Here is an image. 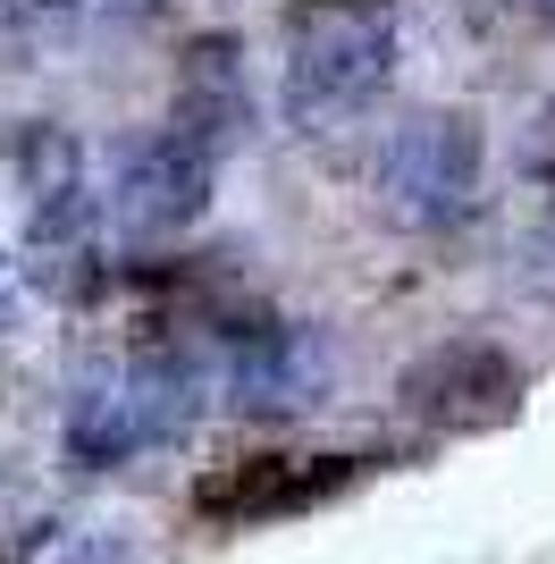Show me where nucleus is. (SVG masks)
Instances as JSON below:
<instances>
[{"instance_id": "nucleus-1", "label": "nucleus", "mask_w": 555, "mask_h": 564, "mask_svg": "<svg viewBox=\"0 0 555 564\" xmlns=\"http://www.w3.org/2000/svg\"><path fill=\"white\" fill-rule=\"evenodd\" d=\"M480 203V127L471 110H413L379 152V219L404 236H446Z\"/></svg>"}, {"instance_id": "nucleus-2", "label": "nucleus", "mask_w": 555, "mask_h": 564, "mask_svg": "<svg viewBox=\"0 0 555 564\" xmlns=\"http://www.w3.org/2000/svg\"><path fill=\"white\" fill-rule=\"evenodd\" d=\"M395 76V34L388 18H303L295 9V43H286V118L303 135L346 127L353 110L388 94Z\"/></svg>"}, {"instance_id": "nucleus-3", "label": "nucleus", "mask_w": 555, "mask_h": 564, "mask_svg": "<svg viewBox=\"0 0 555 564\" xmlns=\"http://www.w3.org/2000/svg\"><path fill=\"white\" fill-rule=\"evenodd\" d=\"M194 422V371L177 354H143V362H118V371H92L76 388L68 413V455L92 471L127 464L135 447H161Z\"/></svg>"}, {"instance_id": "nucleus-4", "label": "nucleus", "mask_w": 555, "mask_h": 564, "mask_svg": "<svg viewBox=\"0 0 555 564\" xmlns=\"http://www.w3.org/2000/svg\"><path fill=\"white\" fill-rule=\"evenodd\" d=\"M395 404H404L421 430H446V438L505 430L513 413H522V362H513L505 346H488V337H446V346L404 362Z\"/></svg>"}, {"instance_id": "nucleus-5", "label": "nucleus", "mask_w": 555, "mask_h": 564, "mask_svg": "<svg viewBox=\"0 0 555 564\" xmlns=\"http://www.w3.org/2000/svg\"><path fill=\"white\" fill-rule=\"evenodd\" d=\"M210 177H219V161H210L203 143H185L177 127H152V135H127L118 143V177H110V212L127 236H177L194 228V219L210 212Z\"/></svg>"}, {"instance_id": "nucleus-6", "label": "nucleus", "mask_w": 555, "mask_h": 564, "mask_svg": "<svg viewBox=\"0 0 555 564\" xmlns=\"http://www.w3.org/2000/svg\"><path fill=\"white\" fill-rule=\"evenodd\" d=\"M228 388L244 413H303L328 397V337L295 329V321H261L253 337H236Z\"/></svg>"}, {"instance_id": "nucleus-7", "label": "nucleus", "mask_w": 555, "mask_h": 564, "mask_svg": "<svg viewBox=\"0 0 555 564\" xmlns=\"http://www.w3.org/2000/svg\"><path fill=\"white\" fill-rule=\"evenodd\" d=\"M168 127H177L185 143H203L210 161L244 135V43H236V34H194V43H185Z\"/></svg>"}, {"instance_id": "nucleus-8", "label": "nucleus", "mask_w": 555, "mask_h": 564, "mask_svg": "<svg viewBox=\"0 0 555 564\" xmlns=\"http://www.w3.org/2000/svg\"><path fill=\"white\" fill-rule=\"evenodd\" d=\"M328 471H303L286 455H253L244 471H219L203 480V506L210 514H278V506H303V497H320Z\"/></svg>"}, {"instance_id": "nucleus-9", "label": "nucleus", "mask_w": 555, "mask_h": 564, "mask_svg": "<svg viewBox=\"0 0 555 564\" xmlns=\"http://www.w3.org/2000/svg\"><path fill=\"white\" fill-rule=\"evenodd\" d=\"M0 169L18 177V194H25V203H43V194L85 186L76 135H68V127H51V118H25V127H9V135H0Z\"/></svg>"}, {"instance_id": "nucleus-10", "label": "nucleus", "mask_w": 555, "mask_h": 564, "mask_svg": "<svg viewBox=\"0 0 555 564\" xmlns=\"http://www.w3.org/2000/svg\"><path fill=\"white\" fill-rule=\"evenodd\" d=\"M34 279H43L59 304H92V295L110 286V270H101L92 245H68V253H43V261H34Z\"/></svg>"}, {"instance_id": "nucleus-11", "label": "nucleus", "mask_w": 555, "mask_h": 564, "mask_svg": "<svg viewBox=\"0 0 555 564\" xmlns=\"http://www.w3.org/2000/svg\"><path fill=\"white\" fill-rule=\"evenodd\" d=\"M513 279H522V295H538V304H555V212L538 219L522 245H513Z\"/></svg>"}, {"instance_id": "nucleus-12", "label": "nucleus", "mask_w": 555, "mask_h": 564, "mask_svg": "<svg viewBox=\"0 0 555 564\" xmlns=\"http://www.w3.org/2000/svg\"><path fill=\"white\" fill-rule=\"evenodd\" d=\"M522 177H531V186H555V101L522 127Z\"/></svg>"}, {"instance_id": "nucleus-13", "label": "nucleus", "mask_w": 555, "mask_h": 564, "mask_svg": "<svg viewBox=\"0 0 555 564\" xmlns=\"http://www.w3.org/2000/svg\"><path fill=\"white\" fill-rule=\"evenodd\" d=\"M76 0H0V34H34V25H59Z\"/></svg>"}, {"instance_id": "nucleus-14", "label": "nucleus", "mask_w": 555, "mask_h": 564, "mask_svg": "<svg viewBox=\"0 0 555 564\" xmlns=\"http://www.w3.org/2000/svg\"><path fill=\"white\" fill-rule=\"evenodd\" d=\"M395 0H303V18H388Z\"/></svg>"}, {"instance_id": "nucleus-15", "label": "nucleus", "mask_w": 555, "mask_h": 564, "mask_svg": "<svg viewBox=\"0 0 555 564\" xmlns=\"http://www.w3.org/2000/svg\"><path fill=\"white\" fill-rule=\"evenodd\" d=\"M505 18H522V25H555V0H505Z\"/></svg>"}, {"instance_id": "nucleus-16", "label": "nucleus", "mask_w": 555, "mask_h": 564, "mask_svg": "<svg viewBox=\"0 0 555 564\" xmlns=\"http://www.w3.org/2000/svg\"><path fill=\"white\" fill-rule=\"evenodd\" d=\"M463 18L471 25H505V0H463Z\"/></svg>"}]
</instances>
